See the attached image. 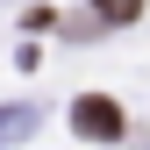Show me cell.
<instances>
[{"mask_svg": "<svg viewBox=\"0 0 150 150\" xmlns=\"http://www.w3.org/2000/svg\"><path fill=\"white\" fill-rule=\"evenodd\" d=\"M71 129H79L86 143H122L129 136V115L107 100V93H79V100H71Z\"/></svg>", "mask_w": 150, "mask_h": 150, "instance_id": "1", "label": "cell"}, {"mask_svg": "<svg viewBox=\"0 0 150 150\" xmlns=\"http://www.w3.org/2000/svg\"><path fill=\"white\" fill-rule=\"evenodd\" d=\"M93 7H100V22H136L143 0H93Z\"/></svg>", "mask_w": 150, "mask_h": 150, "instance_id": "2", "label": "cell"}]
</instances>
